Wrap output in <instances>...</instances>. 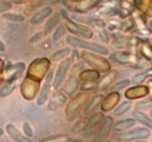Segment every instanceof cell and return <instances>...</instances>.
<instances>
[{
	"instance_id": "cell-1",
	"label": "cell",
	"mask_w": 152,
	"mask_h": 142,
	"mask_svg": "<svg viewBox=\"0 0 152 142\" xmlns=\"http://www.w3.org/2000/svg\"><path fill=\"white\" fill-rule=\"evenodd\" d=\"M48 71H50V60L48 58H36L29 65L27 76L36 81H40Z\"/></svg>"
},
{
	"instance_id": "cell-2",
	"label": "cell",
	"mask_w": 152,
	"mask_h": 142,
	"mask_svg": "<svg viewBox=\"0 0 152 142\" xmlns=\"http://www.w3.org/2000/svg\"><path fill=\"white\" fill-rule=\"evenodd\" d=\"M89 101V96L87 94H79L76 96L74 100L71 101V102L68 104V106H67V110H66V116H67V120L68 121H72V120H75V117L79 114V112L81 110V109L86 106V104Z\"/></svg>"
},
{
	"instance_id": "cell-3",
	"label": "cell",
	"mask_w": 152,
	"mask_h": 142,
	"mask_svg": "<svg viewBox=\"0 0 152 142\" xmlns=\"http://www.w3.org/2000/svg\"><path fill=\"white\" fill-rule=\"evenodd\" d=\"M39 82L40 81H36V80L31 79V77L27 76L26 80L23 81L20 86V90H21V94L26 100H32V98L36 96V92L39 89Z\"/></svg>"
},
{
	"instance_id": "cell-4",
	"label": "cell",
	"mask_w": 152,
	"mask_h": 142,
	"mask_svg": "<svg viewBox=\"0 0 152 142\" xmlns=\"http://www.w3.org/2000/svg\"><path fill=\"white\" fill-rule=\"evenodd\" d=\"M68 44H71L72 47H76V48H84V49H91V50H95L97 53H102V55H105L108 52L107 48L102 47L99 44H95V43H87V41H83V40L77 39V37H68L67 39Z\"/></svg>"
},
{
	"instance_id": "cell-5",
	"label": "cell",
	"mask_w": 152,
	"mask_h": 142,
	"mask_svg": "<svg viewBox=\"0 0 152 142\" xmlns=\"http://www.w3.org/2000/svg\"><path fill=\"white\" fill-rule=\"evenodd\" d=\"M83 60L88 63L91 66L96 68L97 71H108L110 69V63L100 56L91 55V53H83Z\"/></svg>"
},
{
	"instance_id": "cell-6",
	"label": "cell",
	"mask_w": 152,
	"mask_h": 142,
	"mask_svg": "<svg viewBox=\"0 0 152 142\" xmlns=\"http://www.w3.org/2000/svg\"><path fill=\"white\" fill-rule=\"evenodd\" d=\"M69 65H71V60H68V58L63 60V63L59 65L58 72H56V76H55V81H53V88H55V89H59L60 85L64 82V79H66V76H67V72H68V69H69Z\"/></svg>"
},
{
	"instance_id": "cell-7",
	"label": "cell",
	"mask_w": 152,
	"mask_h": 142,
	"mask_svg": "<svg viewBox=\"0 0 152 142\" xmlns=\"http://www.w3.org/2000/svg\"><path fill=\"white\" fill-rule=\"evenodd\" d=\"M52 79H53V72L50 71L48 72L47 79H45V84L43 85V89L39 94V98H37V104H39V105H43V104L48 100V97H50V94H51V81H52Z\"/></svg>"
},
{
	"instance_id": "cell-8",
	"label": "cell",
	"mask_w": 152,
	"mask_h": 142,
	"mask_svg": "<svg viewBox=\"0 0 152 142\" xmlns=\"http://www.w3.org/2000/svg\"><path fill=\"white\" fill-rule=\"evenodd\" d=\"M66 27L72 32V33L81 35V36L87 37V39H91V37H92V31L89 28H87V27H84V25H80V24H76V23L74 24L72 21L67 20Z\"/></svg>"
},
{
	"instance_id": "cell-9",
	"label": "cell",
	"mask_w": 152,
	"mask_h": 142,
	"mask_svg": "<svg viewBox=\"0 0 152 142\" xmlns=\"http://www.w3.org/2000/svg\"><path fill=\"white\" fill-rule=\"evenodd\" d=\"M5 130H7L8 136L11 137V140H12L13 142H32L31 140H29L27 136H23L20 132H19L18 129H16L13 125L8 124L7 126H5Z\"/></svg>"
},
{
	"instance_id": "cell-10",
	"label": "cell",
	"mask_w": 152,
	"mask_h": 142,
	"mask_svg": "<svg viewBox=\"0 0 152 142\" xmlns=\"http://www.w3.org/2000/svg\"><path fill=\"white\" fill-rule=\"evenodd\" d=\"M150 136V132L147 129H134L132 132H128L126 134L120 136L121 141H131L136 140V138H147Z\"/></svg>"
},
{
	"instance_id": "cell-11",
	"label": "cell",
	"mask_w": 152,
	"mask_h": 142,
	"mask_svg": "<svg viewBox=\"0 0 152 142\" xmlns=\"http://www.w3.org/2000/svg\"><path fill=\"white\" fill-rule=\"evenodd\" d=\"M148 88L147 86H135L131 88L126 92V96L129 98V100H135V98H139V97H145L148 94Z\"/></svg>"
},
{
	"instance_id": "cell-12",
	"label": "cell",
	"mask_w": 152,
	"mask_h": 142,
	"mask_svg": "<svg viewBox=\"0 0 152 142\" xmlns=\"http://www.w3.org/2000/svg\"><path fill=\"white\" fill-rule=\"evenodd\" d=\"M119 98H120V96H119L118 92L111 93L110 96H107V97L104 98V101H103V105H102V109H103V110H105V112L113 109L116 106V104L119 102Z\"/></svg>"
},
{
	"instance_id": "cell-13",
	"label": "cell",
	"mask_w": 152,
	"mask_h": 142,
	"mask_svg": "<svg viewBox=\"0 0 152 142\" xmlns=\"http://www.w3.org/2000/svg\"><path fill=\"white\" fill-rule=\"evenodd\" d=\"M51 13H52V8L51 7H45V8H43V9L37 11L31 17V24H40L44 19H47Z\"/></svg>"
},
{
	"instance_id": "cell-14",
	"label": "cell",
	"mask_w": 152,
	"mask_h": 142,
	"mask_svg": "<svg viewBox=\"0 0 152 142\" xmlns=\"http://www.w3.org/2000/svg\"><path fill=\"white\" fill-rule=\"evenodd\" d=\"M111 125H112V120L110 118V117H107V120H105L104 122H103V125H102V128L99 129V134H97V137L95 138L97 142L99 141H102L103 138H105L107 137V134L110 133V129H111Z\"/></svg>"
},
{
	"instance_id": "cell-15",
	"label": "cell",
	"mask_w": 152,
	"mask_h": 142,
	"mask_svg": "<svg viewBox=\"0 0 152 142\" xmlns=\"http://www.w3.org/2000/svg\"><path fill=\"white\" fill-rule=\"evenodd\" d=\"M15 86H16V81H7L5 84H1L0 85V97L4 98L7 96H10L13 92Z\"/></svg>"
},
{
	"instance_id": "cell-16",
	"label": "cell",
	"mask_w": 152,
	"mask_h": 142,
	"mask_svg": "<svg viewBox=\"0 0 152 142\" xmlns=\"http://www.w3.org/2000/svg\"><path fill=\"white\" fill-rule=\"evenodd\" d=\"M66 101H67L66 94H60V93H59V94L53 96L52 101H51V104H50V109H58L59 106H61Z\"/></svg>"
},
{
	"instance_id": "cell-17",
	"label": "cell",
	"mask_w": 152,
	"mask_h": 142,
	"mask_svg": "<svg viewBox=\"0 0 152 142\" xmlns=\"http://www.w3.org/2000/svg\"><path fill=\"white\" fill-rule=\"evenodd\" d=\"M80 77L83 80H86V81H96L97 79H99V73H97L96 71H84L81 72Z\"/></svg>"
},
{
	"instance_id": "cell-18",
	"label": "cell",
	"mask_w": 152,
	"mask_h": 142,
	"mask_svg": "<svg viewBox=\"0 0 152 142\" xmlns=\"http://www.w3.org/2000/svg\"><path fill=\"white\" fill-rule=\"evenodd\" d=\"M118 76V73L116 72H113V73H111L108 77H104V79L100 81V84H99V89L100 90H103V89H105V88H110V84L115 80V77Z\"/></svg>"
},
{
	"instance_id": "cell-19",
	"label": "cell",
	"mask_w": 152,
	"mask_h": 142,
	"mask_svg": "<svg viewBox=\"0 0 152 142\" xmlns=\"http://www.w3.org/2000/svg\"><path fill=\"white\" fill-rule=\"evenodd\" d=\"M134 124H135V120H124V121H120V122H118V124H116L115 130H116V132H120V130L128 129V128H131Z\"/></svg>"
},
{
	"instance_id": "cell-20",
	"label": "cell",
	"mask_w": 152,
	"mask_h": 142,
	"mask_svg": "<svg viewBox=\"0 0 152 142\" xmlns=\"http://www.w3.org/2000/svg\"><path fill=\"white\" fill-rule=\"evenodd\" d=\"M69 53V49L68 48H64V49H60L58 50V52H55L52 55V57H51V60L52 61H58V60H61V58L67 57V55Z\"/></svg>"
},
{
	"instance_id": "cell-21",
	"label": "cell",
	"mask_w": 152,
	"mask_h": 142,
	"mask_svg": "<svg viewBox=\"0 0 152 142\" xmlns=\"http://www.w3.org/2000/svg\"><path fill=\"white\" fill-rule=\"evenodd\" d=\"M58 24H59V16L58 15L52 16V17L48 20V23L45 24V32H51L56 25H58Z\"/></svg>"
},
{
	"instance_id": "cell-22",
	"label": "cell",
	"mask_w": 152,
	"mask_h": 142,
	"mask_svg": "<svg viewBox=\"0 0 152 142\" xmlns=\"http://www.w3.org/2000/svg\"><path fill=\"white\" fill-rule=\"evenodd\" d=\"M4 19L5 20L15 21V23H20V21L24 20V16L18 15V13H4Z\"/></svg>"
},
{
	"instance_id": "cell-23",
	"label": "cell",
	"mask_w": 152,
	"mask_h": 142,
	"mask_svg": "<svg viewBox=\"0 0 152 142\" xmlns=\"http://www.w3.org/2000/svg\"><path fill=\"white\" fill-rule=\"evenodd\" d=\"M113 57H115V60L118 61V63L127 64L129 61V58H131V55H129V53H116Z\"/></svg>"
},
{
	"instance_id": "cell-24",
	"label": "cell",
	"mask_w": 152,
	"mask_h": 142,
	"mask_svg": "<svg viewBox=\"0 0 152 142\" xmlns=\"http://www.w3.org/2000/svg\"><path fill=\"white\" fill-rule=\"evenodd\" d=\"M135 117H136V118H139V121H142L143 124H145L147 126H150L151 129H152V120L148 118L145 114L140 113V112H135Z\"/></svg>"
},
{
	"instance_id": "cell-25",
	"label": "cell",
	"mask_w": 152,
	"mask_h": 142,
	"mask_svg": "<svg viewBox=\"0 0 152 142\" xmlns=\"http://www.w3.org/2000/svg\"><path fill=\"white\" fill-rule=\"evenodd\" d=\"M144 1H145L144 5H143V4H136V5L144 13H147V15H151L152 16V1H151V0H144Z\"/></svg>"
},
{
	"instance_id": "cell-26",
	"label": "cell",
	"mask_w": 152,
	"mask_h": 142,
	"mask_svg": "<svg viewBox=\"0 0 152 142\" xmlns=\"http://www.w3.org/2000/svg\"><path fill=\"white\" fill-rule=\"evenodd\" d=\"M87 128H88V120L84 118V120H81V121H79L72 130H74L75 133H79V132H81V130H86Z\"/></svg>"
},
{
	"instance_id": "cell-27",
	"label": "cell",
	"mask_w": 152,
	"mask_h": 142,
	"mask_svg": "<svg viewBox=\"0 0 152 142\" xmlns=\"http://www.w3.org/2000/svg\"><path fill=\"white\" fill-rule=\"evenodd\" d=\"M67 140H68L67 136L59 134V136H55V137H50V138H45V140H42L40 142H66Z\"/></svg>"
},
{
	"instance_id": "cell-28",
	"label": "cell",
	"mask_w": 152,
	"mask_h": 142,
	"mask_svg": "<svg viewBox=\"0 0 152 142\" xmlns=\"http://www.w3.org/2000/svg\"><path fill=\"white\" fill-rule=\"evenodd\" d=\"M129 108H131V102H129V101H127V102H123V104H121V105L115 110V114H116V116H121V114L126 113V112L128 110Z\"/></svg>"
},
{
	"instance_id": "cell-29",
	"label": "cell",
	"mask_w": 152,
	"mask_h": 142,
	"mask_svg": "<svg viewBox=\"0 0 152 142\" xmlns=\"http://www.w3.org/2000/svg\"><path fill=\"white\" fill-rule=\"evenodd\" d=\"M64 32H66V28H64V25H59L58 29L53 32V36H52L53 41H58V40H60L61 37L64 36Z\"/></svg>"
},
{
	"instance_id": "cell-30",
	"label": "cell",
	"mask_w": 152,
	"mask_h": 142,
	"mask_svg": "<svg viewBox=\"0 0 152 142\" xmlns=\"http://www.w3.org/2000/svg\"><path fill=\"white\" fill-rule=\"evenodd\" d=\"M100 101H102V96H96V97L92 100L91 105H88V109L86 110V113H91V112L95 109V106H97V104H99Z\"/></svg>"
},
{
	"instance_id": "cell-31",
	"label": "cell",
	"mask_w": 152,
	"mask_h": 142,
	"mask_svg": "<svg viewBox=\"0 0 152 142\" xmlns=\"http://www.w3.org/2000/svg\"><path fill=\"white\" fill-rule=\"evenodd\" d=\"M11 7H12V3H11V1H7V0H1V1H0V13L7 12L8 9H11Z\"/></svg>"
},
{
	"instance_id": "cell-32",
	"label": "cell",
	"mask_w": 152,
	"mask_h": 142,
	"mask_svg": "<svg viewBox=\"0 0 152 142\" xmlns=\"http://www.w3.org/2000/svg\"><path fill=\"white\" fill-rule=\"evenodd\" d=\"M148 73H150V72H143V73L136 74V76L134 77V80H132V81H134V82H136V84H139V82L144 81V80L147 79V74H148Z\"/></svg>"
},
{
	"instance_id": "cell-33",
	"label": "cell",
	"mask_w": 152,
	"mask_h": 142,
	"mask_svg": "<svg viewBox=\"0 0 152 142\" xmlns=\"http://www.w3.org/2000/svg\"><path fill=\"white\" fill-rule=\"evenodd\" d=\"M128 85H129V81H128V80H123V81H120V82H118V84L113 85L112 89H113V90H120V89H123V88L128 86Z\"/></svg>"
},
{
	"instance_id": "cell-34",
	"label": "cell",
	"mask_w": 152,
	"mask_h": 142,
	"mask_svg": "<svg viewBox=\"0 0 152 142\" xmlns=\"http://www.w3.org/2000/svg\"><path fill=\"white\" fill-rule=\"evenodd\" d=\"M23 132L26 133V136H27L28 138L34 136V130L31 129V126H29L28 122H24V124H23Z\"/></svg>"
},
{
	"instance_id": "cell-35",
	"label": "cell",
	"mask_w": 152,
	"mask_h": 142,
	"mask_svg": "<svg viewBox=\"0 0 152 142\" xmlns=\"http://www.w3.org/2000/svg\"><path fill=\"white\" fill-rule=\"evenodd\" d=\"M142 55H144L147 58H151L152 57V49L150 47H148L147 44H144L142 47Z\"/></svg>"
},
{
	"instance_id": "cell-36",
	"label": "cell",
	"mask_w": 152,
	"mask_h": 142,
	"mask_svg": "<svg viewBox=\"0 0 152 142\" xmlns=\"http://www.w3.org/2000/svg\"><path fill=\"white\" fill-rule=\"evenodd\" d=\"M152 106V100H145L143 102H139L136 105L137 109H147V108H151Z\"/></svg>"
},
{
	"instance_id": "cell-37",
	"label": "cell",
	"mask_w": 152,
	"mask_h": 142,
	"mask_svg": "<svg viewBox=\"0 0 152 142\" xmlns=\"http://www.w3.org/2000/svg\"><path fill=\"white\" fill-rule=\"evenodd\" d=\"M76 85H77V80H76V79H72L71 82L68 84L69 88H67V93H72V92H74V89H76Z\"/></svg>"
},
{
	"instance_id": "cell-38",
	"label": "cell",
	"mask_w": 152,
	"mask_h": 142,
	"mask_svg": "<svg viewBox=\"0 0 152 142\" xmlns=\"http://www.w3.org/2000/svg\"><path fill=\"white\" fill-rule=\"evenodd\" d=\"M44 35H45L44 32H39V33H36L34 37H31V39H29V43H36L37 40L43 39V37H44Z\"/></svg>"
},
{
	"instance_id": "cell-39",
	"label": "cell",
	"mask_w": 152,
	"mask_h": 142,
	"mask_svg": "<svg viewBox=\"0 0 152 142\" xmlns=\"http://www.w3.org/2000/svg\"><path fill=\"white\" fill-rule=\"evenodd\" d=\"M5 50V44L3 43V40L0 39V52H4Z\"/></svg>"
},
{
	"instance_id": "cell-40",
	"label": "cell",
	"mask_w": 152,
	"mask_h": 142,
	"mask_svg": "<svg viewBox=\"0 0 152 142\" xmlns=\"http://www.w3.org/2000/svg\"><path fill=\"white\" fill-rule=\"evenodd\" d=\"M4 68H5V66H4V61H3L1 58H0V73H1V72L4 71Z\"/></svg>"
},
{
	"instance_id": "cell-41",
	"label": "cell",
	"mask_w": 152,
	"mask_h": 142,
	"mask_svg": "<svg viewBox=\"0 0 152 142\" xmlns=\"http://www.w3.org/2000/svg\"><path fill=\"white\" fill-rule=\"evenodd\" d=\"M27 1H31V0H15V3H19V4L20 3H27Z\"/></svg>"
},
{
	"instance_id": "cell-42",
	"label": "cell",
	"mask_w": 152,
	"mask_h": 142,
	"mask_svg": "<svg viewBox=\"0 0 152 142\" xmlns=\"http://www.w3.org/2000/svg\"><path fill=\"white\" fill-rule=\"evenodd\" d=\"M3 134H4V130H3L1 128H0V136H3Z\"/></svg>"
},
{
	"instance_id": "cell-43",
	"label": "cell",
	"mask_w": 152,
	"mask_h": 142,
	"mask_svg": "<svg viewBox=\"0 0 152 142\" xmlns=\"http://www.w3.org/2000/svg\"><path fill=\"white\" fill-rule=\"evenodd\" d=\"M1 82H3V77L0 76V85H1Z\"/></svg>"
},
{
	"instance_id": "cell-44",
	"label": "cell",
	"mask_w": 152,
	"mask_h": 142,
	"mask_svg": "<svg viewBox=\"0 0 152 142\" xmlns=\"http://www.w3.org/2000/svg\"><path fill=\"white\" fill-rule=\"evenodd\" d=\"M72 1H81V0H72Z\"/></svg>"
},
{
	"instance_id": "cell-45",
	"label": "cell",
	"mask_w": 152,
	"mask_h": 142,
	"mask_svg": "<svg viewBox=\"0 0 152 142\" xmlns=\"http://www.w3.org/2000/svg\"><path fill=\"white\" fill-rule=\"evenodd\" d=\"M151 114H152V113H151Z\"/></svg>"
}]
</instances>
